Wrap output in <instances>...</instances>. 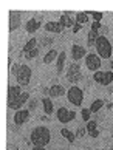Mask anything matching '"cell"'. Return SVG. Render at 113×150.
Masks as SVG:
<instances>
[{
	"instance_id": "cell-8",
	"label": "cell",
	"mask_w": 113,
	"mask_h": 150,
	"mask_svg": "<svg viewBox=\"0 0 113 150\" xmlns=\"http://www.w3.org/2000/svg\"><path fill=\"white\" fill-rule=\"evenodd\" d=\"M56 118H58V121L62 122V124H68L70 121H73V119H71V112H70V110H67L65 107H60V108L58 110Z\"/></svg>"
},
{
	"instance_id": "cell-28",
	"label": "cell",
	"mask_w": 113,
	"mask_h": 150,
	"mask_svg": "<svg viewBox=\"0 0 113 150\" xmlns=\"http://www.w3.org/2000/svg\"><path fill=\"white\" fill-rule=\"evenodd\" d=\"M90 115H92V112H90V108H84L82 112H81V116H82V119L88 122L90 121Z\"/></svg>"
},
{
	"instance_id": "cell-22",
	"label": "cell",
	"mask_w": 113,
	"mask_h": 150,
	"mask_svg": "<svg viewBox=\"0 0 113 150\" xmlns=\"http://www.w3.org/2000/svg\"><path fill=\"white\" fill-rule=\"evenodd\" d=\"M60 135L64 136L68 142H71V144L75 142V139H76V135H75L73 132H70L68 129H62V130H60Z\"/></svg>"
},
{
	"instance_id": "cell-20",
	"label": "cell",
	"mask_w": 113,
	"mask_h": 150,
	"mask_svg": "<svg viewBox=\"0 0 113 150\" xmlns=\"http://www.w3.org/2000/svg\"><path fill=\"white\" fill-rule=\"evenodd\" d=\"M98 39H99V33L90 30V31H88V36H87V43H88V47L96 45V40H98Z\"/></svg>"
},
{
	"instance_id": "cell-27",
	"label": "cell",
	"mask_w": 113,
	"mask_h": 150,
	"mask_svg": "<svg viewBox=\"0 0 113 150\" xmlns=\"http://www.w3.org/2000/svg\"><path fill=\"white\" fill-rule=\"evenodd\" d=\"M87 133V127L84 125H79L77 127V132H76V138H84V135Z\"/></svg>"
},
{
	"instance_id": "cell-15",
	"label": "cell",
	"mask_w": 113,
	"mask_h": 150,
	"mask_svg": "<svg viewBox=\"0 0 113 150\" xmlns=\"http://www.w3.org/2000/svg\"><path fill=\"white\" fill-rule=\"evenodd\" d=\"M59 23L64 26V28H73L76 22H75V19H73L71 16H68V14H62L60 19H59Z\"/></svg>"
},
{
	"instance_id": "cell-34",
	"label": "cell",
	"mask_w": 113,
	"mask_h": 150,
	"mask_svg": "<svg viewBox=\"0 0 113 150\" xmlns=\"http://www.w3.org/2000/svg\"><path fill=\"white\" fill-rule=\"evenodd\" d=\"M37 107V102L36 101H33V102H30V110H33V108H36Z\"/></svg>"
},
{
	"instance_id": "cell-13",
	"label": "cell",
	"mask_w": 113,
	"mask_h": 150,
	"mask_svg": "<svg viewBox=\"0 0 113 150\" xmlns=\"http://www.w3.org/2000/svg\"><path fill=\"white\" fill-rule=\"evenodd\" d=\"M48 94H50V98H60L65 94V88L59 84H56V85L48 88Z\"/></svg>"
},
{
	"instance_id": "cell-3",
	"label": "cell",
	"mask_w": 113,
	"mask_h": 150,
	"mask_svg": "<svg viewBox=\"0 0 113 150\" xmlns=\"http://www.w3.org/2000/svg\"><path fill=\"white\" fill-rule=\"evenodd\" d=\"M67 99H68V102H71L73 105L79 107V105L82 104V101H84V91H82V88H79L76 85H73L71 88H68V91H67Z\"/></svg>"
},
{
	"instance_id": "cell-31",
	"label": "cell",
	"mask_w": 113,
	"mask_h": 150,
	"mask_svg": "<svg viewBox=\"0 0 113 150\" xmlns=\"http://www.w3.org/2000/svg\"><path fill=\"white\" fill-rule=\"evenodd\" d=\"M51 43H53V39H50V37H45V39H42L41 45H42V47H50Z\"/></svg>"
},
{
	"instance_id": "cell-16",
	"label": "cell",
	"mask_w": 113,
	"mask_h": 150,
	"mask_svg": "<svg viewBox=\"0 0 113 150\" xmlns=\"http://www.w3.org/2000/svg\"><path fill=\"white\" fill-rule=\"evenodd\" d=\"M87 133L92 138H98L99 136V130H98V124H96V121H92L90 119L88 122H87Z\"/></svg>"
},
{
	"instance_id": "cell-23",
	"label": "cell",
	"mask_w": 113,
	"mask_h": 150,
	"mask_svg": "<svg viewBox=\"0 0 113 150\" xmlns=\"http://www.w3.org/2000/svg\"><path fill=\"white\" fill-rule=\"evenodd\" d=\"M102 107H104V101H102V99H96V101H93L92 105H90V112L96 113V112H99Z\"/></svg>"
},
{
	"instance_id": "cell-29",
	"label": "cell",
	"mask_w": 113,
	"mask_h": 150,
	"mask_svg": "<svg viewBox=\"0 0 113 150\" xmlns=\"http://www.w3.org/2000/svg\"><path fill=\"white\" fill-rule=\"evenodd\" d=\"M102 74H104V71H96V73L93 74V79H95V82H98V84H101V81H102Z\"/></svg>"
},
{
	"instance_id": "cell-7",
	"label": "cell",
	"mask_w": 113,
	"mask_h": 150,
	"mask_svg": "<svg viewBox=\"0 0 113 150\" xmlns=\"http://www.w3.org/2000/svg\"><path fill=\"white\" fill-rule=\"evenodd\" d=\"M22 23V16L19 11H9V33H14Z\"/></svg>"
},
{
	"instance_id": "cell-18",
	"label": "cell",
	"mask_w": 113,
	"mask_h": 150,
	"mask_svg": "<svg viewBox=\"0 0 113 150\" xmlns=\"http://www.w3.org/2000/svg\"><path fill=\"white\" fill-rule=\"evenodd\" d=\"M58 57H59V51H58V50H50V51L43 56V64L48 65V64H51L53 60H56Z\"/></svg>"
},
{
	"instance_id": "cell-32",
	"label": "cell",
	"mask_w": 113,
	"mask_h": 150,
	"mask_svg": "<svg viewBox=\"0 0 113 150\" xmlns=\"http://www.w3.org/2000/svg\"><path fill=\"white\" fill-rule=\"evenodd\" d=\"M101 28V22H93V23H92V30L93 31H98Z\"/></svg>"
},
{
	"instance_id": "cell-30",
	"label": "cell",
	"mask_w": 113,
	"mask_h": 150,
	"mask_svg": "<svg viewBox=\"0 0 113 150\" xmlns=\"http://www.w3.org/2000/svg\"><path fill=\"white\" fill-rule=\"evenodd\" d=\"M87 14H92V17L95 22H101V19H102V13H96V11H93V13H87Z\"/></svg>"
},
{
	"instance_id": "cell-5",
	"label": "cell",
	"mask_w": 113,
	"mask_h": 150,
	"mask_svg": "<svg viewBox=\"0 0 113 150\" xmlns=\"http://www.w3.org/2000/svg\"><path fill=\"white\" fill-rule=\"evenodd\" d=\"M67 79L71 84H77L82 79V71H81V65L79 64H71L67 70Z\"/></svg>"
},
{
	"instance_id": "cell-33",
	"label": "cell",
	"mask_w": 113,
	"mask_h": 150,
	"mask_svg": "<svg viewBox=\"0 0 113 150\" xmlns=\"http://www.w3.org/2000/svg\"><path fill=\"white\" fill-rule=\"evenodd\" d=\"M81 28H82V25H81V23H75V26H73V33H77Z\"/></svg>"
},
{
	"instance_id": "cell-35",
	"label": "cell",
	"mask_w": 113,
	"mask_h": 150,
	"mask_svg": "<svg viewBox=\"0 0 113 150\" xmlns=\"http://www.w3.org/2000/svg\"><path fill=\"white\" fill-rule=\"evenodd\" d=\"M33 150H47V149H45V147H36L34 146V149H33Z\"/></svg>"
},
{
	"instance_id": "cell-24",
	"label": "cell",
	"mask_w": 113,
	"mask_h": 150,
	"mask_svg": "<svg viewBox=\"0 0 113 150\" xmlns=\"http://www.w3.org/2000/svg\"><path fill=\"white\" fill-rule=\"evenodd\" d=\"M34 48H37V39H30V40H28L25 45H23L22 51L28 53V51H31V50H34Z\"/></svg>"
},
{
	"instance_id": "cell-19",
	"label": "cell",
	"mask_w": 113,
	"mask_h": 150,
	"mask_svg": "<svg viewBox=\"0 0 113 150\" xmlns=\"http://www.w3.org/2000/svg\"><path fill=\"white\" fill-rule=\"evenodd\" d=\"M42 105H43V112L47 113V116H48L50 113H53L54 107H53V101H51L50 98H43V99H42Z\"/></svg>"
},
{
	"instance_id": "cell-21",
	"label": "cell",
	"mask_w": 113,
	"mask_h": 150,
	"mask_svg": "<svg viewBox=\"0 0 113 150\" xmlns=\"http://www.w3.org/2000/svg\"><path fill=\"white\" fill-rule=\"evenodd\" d=\"M113 82V71H104L102 74V81H101V85H110Z\"/></svg>"
},
{
	"instance_id": "cell-1",
	"label": "cell",
	"mask_w": 113,
	"mask_h": 150,
	"mask_svg": "<svg viewBox=\"0 0 113 150\" xmlns=\"http://www.w3.org/2000/svg\"><path fill=\"white\" fill-rule=\"evenodd\" d=\"M30 139L33 142V146L36 147H45L47 144L51 141V132H50L45 125H39L31 132Z\"/></svg>"
},
{
	"instance_id": "cell-17",
	"label": "cell",
	"mask_w": 113,
	"mask_h": 150,
	"mask_svg": "<svg viewBox=\"0 0 113 150\" xmlns=\"http://www.w3.org/2000/svg\"><path fill=\"white\" fill-rule=\"evenodd\" d=\"M65 60H67V53L65 51H60L59 53V57H58V64H56V71H58V74H60L62 70H64Z\"/></svg>"
},
{
	"instance_id": "cell-14",
	"label": "cell",
	"mask_w": 113,
	"mask_h": 150,
	"mask_svg": "<svg viewBox=\"0 0 113 150\" xmlns=\"http://www.w3.org/2000/svg\"><path fill=\"white\" fill-rule=\"evenodd\" d=\"M39 28H41V20L39 19H30L25 25V30H26V33H30V34L36 33Z\"/></svg>"
},
{
	"instance_id": "cell-9",
	"label": "cell",
	"mask_w": 113,
	"mask_h": 150,
	"mask_svg": "<svg viewBox=\"0 0 113 150\" xmlns=\"http://www.w3.org/2000/svg\"><path fill=\"white\" fill-rule=\"evenodd\" d=\"M87 56V50L81 45H71V57L75 60H81Z\"/></svg>"
},
{
	"instance_id": "cell-2",
	"label": "cell",
	"mask_w": 113,
	"mask_h": 150,
	"mask_svg": "<svg viewBox=\"0 0 113 150\" xmlns=\"http://www.w3.org/2000/svg\"><path fill=\"white\" fill-rule=\"evenodd\" d=\"M96 51H98V56L101 59H110L112 57L113 48H112L110 40L105 36H99V39L96 40Z\"/></svg>"
},
{
	"instance_id": "cell-10",
	"label": "cell",
	"mask_w": 113,
	"mask_h": 150,
	"mask_svg": "<svg viewBox=\"0 0 113 150\" xmlns=\"http://www.w3.org/2000/svg\"><path fill=\"white\" fill-rule=\"evenodd\" d=\"M28 118H30V110H19V112L14 115V124L16 125H23L28 121Z\"/></svg>"
},
{
	"instance_id": "cell-37",
	"label": "cell",
	"mask_w": 113,
	"mask_h": 150,
	"mask_svg": "<svg viewBox=\"0 0 113 150\" xmlns=\"http://www.w3.org/2000/svg\"><path fill=\"white\" fill-rule=\"evenodd\" d=\"M112 138H113V133H112Z\"/></svg>"
},
{
	"instance_id": "cell-26",
	"label": "cell",
	"mask_w": 113,
	"mask_h": 150,
	"mask_svg": "<svg viewBox=\"0 0 113 150\" xmlns=\"http://www.w3.org/2000/svg\"><path fill=\"white\" fill-rule=\"evenodd\" d=\"M39 56V48H34V50H31V51H28V53H25V57L26 59H36Z\"/></svg>"
},
{
	"instance_id": "cell-12",
	"label": "cell",
	"mask_w": 113,
	"mask_h": 150,
	"mask_svg": "<svg viewBox=\"0 0 113 150\" xmlns=\"http://www.w3.org/2000/svg\"><path fill=\"white\" fill-rule=\"evenodd\" d=\"M48 33H54V34H60L64 31V26H62L59 22H47V25L43 26Z\"/></svg>"
},
{
	"instance_id": "cell-4",
	"label": "cell",
	"mask_w": 113,
	"mask_h": 150,
	"mask_svg": "<svg viewBox=\"0 0 113 150\" xmlns=\"http://www.w3.org/2000/svg\"><path fill=\"white\" fill-rule=\"evenodd\" d=\"M31 68L28 65H20V68L16 74V79H17V85H28L31 81Z\"/></svg>"
},
{
	"instance_id": "cell-25",
	"label": "cell",
	"mask_w": 113,
	"mask_h": 150,
	"mask_svg": "<svg viewBox=\"0 0 113 150\" xmlns=\"http://www.w3.org/2000/svg\"><path fill=\"white\" fill-rule=\"evenodd\" d=\"M87 22H88L87 13H76V23L84 25V23H87Z\"/></svg>"
},
{
	"instance_id": "cell-38",
	"label": "cell",
	"mask_w": 113,
	"mask_h": 150,
	"mask_svg": "<svg viewBox=\"0 0 113 150\" xmlns=\"http://www.w3.org/2000/svg\"><path fill=\"white\" fill-rule=\"evenodd\" d=\"M96 150H101V149H96Z\"/></svg>"
},
{
	"instance_id": "cell-36",
	"label": "cell",
	"mask_w": 113,
	"mask_h": 150,
	"mask_svg": "<svg viewBox=\"0 0 113 150\" xmlns=\"http://www.w3.org/2000/svg\"><path fill=\"white\" fill-rule=\"evenodd\" d=\"M110 67H112V71H113V60H112V62H110Z\"/></svg>"
},
{
	"instance_id": "cell-6",
	"label": "cell",
	"mask_w": 113,
	"mask_h": 150,
	"mask_svg": "<svg viewBox=\"0 0 113 150\" xmlns=\"http://www.w3.org/2000/svg\"><path fill=\"white\" fill-rule=\"evenodd\" d=\"M85 65H87V68L90 71H93V73H96V71H99L101 68V57L98 56V54H95V53H90L85 56Z\"/></svg>"
},
{
	"instance_id": "cell-39",
	"label": "cell",
	"mask_w": 113,
	"mask_h": 150,
	"mask_svg": "<svg viewBox=\"0 0 113 150\" xmlns=\"http://www.w3.org/2000/svg\"><path fill=\"white\" fill-rule=\"evenodd\" d=\"M112 150H113V146H112Z\"/></svg>"
},
{
	"instance_id": "cell-11",
	"label": "cell",
	"mask_w": 113,
	"mask_h": 150,
	"mask_svg": "<svg viewBox=\"0 0 113 150\" xmlns=\"http://www.w3.org/2000/svg\"><path fill=\"white\" fill-rule=\"evenodd\" d=\"M22 93H23V91H22L20 85H13V87H9V88H8V102L16 101V99H17Z\"/></svg>"
}]
</instances>
